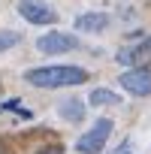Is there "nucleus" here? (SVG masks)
<instances>
[{
	"instance_id": "obj_1",
	"label": "nucleus",
	"mask_w": 151,
	"mask_h": 154,
	"mask_svg": "<svg viewBox=\"0 0 151 154\" xmlns=\"http://www.w3.org/2000/svg\"><path fill=\"white\" fill-rule=\"evenodd\" d=\"M24 82H30L33 88H76V85H85L88 82V69L82 66H36L27 69Z\"/></svg>"
},
{
	"instance_id": "obj_2",
	"label": "nucleus",
	"mask_w": 151,
	"mask_h": 154,
	"mask_svg": "<svg viewBox=\"0 0 151 154\" xmlns=\"http://www.w3.org/2000/svg\"><path fill=\"white\" fill-rule=\"evenodd\" d=\"M112 127H115V124H112L109 118L94 121L91 130H85L79 139H76V151H79V154H100V151L106 148L109 136H112Z\"/></svg>"
},
{
	"instance_id": "obj_3",
	"label": "nucleus",
	"mask_w": 151,
	"mask_h": 154,
	"mask_svg": "<svg viewBox=\"0 0 151 154\" xmlns=\"http://www.w3.org/2000/svg\"><path fill=\"white\" fill-rule=\"evenodd\" d=\"M36 48L42 54H63V51L79 48V36L76 33H63V30H51V33H42L36 39Z\"/></svg>"
},
{
	"instance_id": "obj_4",
	"label": "nucleus",
	"mask_w": 151,
	"mask_h": 154,
	"mask_svg": "<svg viewBox=\"0 0 151 154\" xmlns=\"http://www.w3.org/2000/svg\"><path fill=\"white\" fill-rule=\"evenodd\" d=\"M18 15L24 18V21H30V24H54L57 21V12L51 9V6H45L42 0H18Z\"/></svg>"
},
{
	"instance_id": "obj_5",
	"label": "nucleus",
	"mask_w": 151,
	"mask_h": 154,
	"mask_svg": "<svg viewBox=\"0 0 151 154\" xmlns=\"http://www.w3.org/2000/svg\"><path fill=\"white\" fill-rule=\"evenodd\" d=\"M118 85H121L127 94H133V97H148V94H151V72L142 69V66L127 69V72H121Z\"/></svg>"
},
{
	"instance_id": "obj_6",
	"label": "nucleus",
	"mask_w": 151,
	"mask_h": 154,
	"mask_svg": "<svg viewBox=\"0 0 151 154\" xmlns=\"http://www.w3.org/2000/svg\"><path fill=\"white\" fill-rule=\"evenodd\" d=\"M109 21L112 18L106 12H85V15L76 18V30H79V33H103L109 27Z\"/></svg>"
},
{
	"instance_id": "obj_7",
	"label": "nucleus",
	"mask_w": 151,
	"mask_h": 154,
	"mask_svg": "<svg viewBox=\"0 0 151 154\" xmlns=\"http://www.w3.org/2000/svg\"><path fill=\"white\" fill-rule=\"evenodd\" d=\"M130 60H139V63L142 60H151V36H145L133 51H121L118 54V63H130Z\"/></svg>"
},
{
	"instance_id": "obj_8",
	"label": "nucleus",
	"mask_w": 151,
	"mask_h": 154,
	"mask_svg": "<svg viewBox=\"0 0 151 154\" xmlns=\"http://www.w3.org/2000/svg\"><path fill=\"white\" fill-rule=\"evenodd\" d=\"M57 112H60V118H66V121H72V124H79V121L85 118L82 100H63V103L57 106Z\"/></svg>"
},
{
	"instance_id": "obj_9",
	"label": "nucleus",
	"mask_w": 151,
	"mask_h": 154,
	"mask_svg": "<svg viewBox=\"0 0 151 154\" xmlns=\"http://www.w3.org/2000/svg\"><path fill=\"white\" fill-rule=\"evenodd\" d=\"M88 100H91V106H121L118 91H109V88H94Z\"/></svg>"
},
{
	"instance_id": "obj_10",
	"label": "nucleus",
	"mask_w": 151,
	"mask_h": 154,
	"mask_svg": "<svg viewBox=\"0 0 151 154\" xmlns=\"http://www.w3.org/2000/svg\"><path fill=\"white\" fill-rule=\"evenodd\" d=\"M21 42V33H15V30H0V51H9V48H15Z\"/></svg>"
},
{
	"instance_id": "obj_11",
	"label": "nucleus",
	"mask_w": 151,
	"mask_h": 154,
	"mask_svg": "<svg viewBox=\"0 0 151 154\" xmlns=\"http://www.w3.org/2000/svg\"><path fill=\"white\" fill-rule=\"evenodd\" d=\"M3 109H6V112H15V115H21V118H30V112H27V109H24V103H18V100L3 103Z\"/></svg>"
},
{
	"instance_id": "obj_12",
	"label": "nucleus",
	"mask_w": 151,
	"mask_h": 154,
	"mask_svg": "<svg viewBox=\"0 0 151 154\" xmlns=\"http://www.w3.org/2000/svg\"><path fill=\"white\" fill-rule=\"evenodd\" d=\"M36 154H63V145H48V148H39Z\"/></svg>"
},
{
	"instance_id": "obj_13",
	"label": "nucleus",
	"mask_w": 151,
	"mask_h": 154,
	"mask_svg": "<svg viewBox=\"0 0 151 154\" xmlns=\"http://www.w3.org/2000/svg\"><path fill=\"white\" fill-rule=\"evenodd\" d=\"M118 154H133V151H130V145H124V148H121Z\"/></svg>"
},
{
	"instance_id": "obj_14",
	"label": "nucleus",
	"mask_w": 151,
	"mask_h": 154,
	"mask_svg": "<svg viewBox=\"0 0 151 154\" xmlns=\"http://www.w3.org/2000/svg\"><path fill=\"white\" fill-rule=\"evenodd\" d=\"M0 154H6V145H3V142H0Z\"/></svg>"
}]
</instances>
